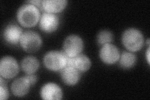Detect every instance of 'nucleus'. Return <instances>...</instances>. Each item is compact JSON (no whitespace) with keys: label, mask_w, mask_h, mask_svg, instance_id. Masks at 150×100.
I'll use <instances>...</instances> for the list:
<instances>
[{"label":"nucleus","mask_w":150,"mask_h":100,"mask_svg":"<svg viewBox=\"0 0 150 100\" xmlns=\"http://www.w3.org/2000/svg\"><path fill=\"white\" fill-rule=\"evenodd\" d=\"M41 18L39 8L26 3L17 11L16 18L20 25L25 28H32L39 23Z\"/></svg>","instance_id":"1"},{"label":"nucleus","mask_w":150,"mask_h":100,"mask_svg":"<svg viewBox=\"0 0 150 100\" xmlns=\"http://www.w3.org/2000/svg\"><path fill=\"white\" fill-rule=\"evenodd\" d=\"M121 40L126 48L132 53L142 50L144 43L142 32L134 28L125 30L122 35Z\"/></svg>","instance_id":"2"},{"label":"nucleus","mask_w":150,"mask_h":100,"mask_svg":"<svg viewBox=\"0 0 150 100\" xmlns=\"http://www.w3.org/2000/svg\"><path fill=\"white\" fill-rule=\"evenodd\" d=\"M67 58L68 56L63 51H50L44 55L43 64L48 70L58 72L67 66Z\"/></svg>","instance_id":"3"},{"label":"nucleus","mask_w":150,"mask_h":100,"mask_svg":"<svg viewBox=\"0 0 150 100\" xmlns=\"http://www.w3.org/2000/svg\"><path fill=\"white\" fill-rule=\"evenodd\" d=\"M20 44L24 51L33 53L40 50L43 45V40L38 33L28 30L23 32Z\"/></svg>","instance_id":"4"},{"label":"nucleus","mask_w":150,"mask_h":100,"mask_svg":"<svg viewBox=\"0 0 150 100\" xmlns=\"http://www.w3.org/2000/svg\"><path fill=\"white\" fill-rule=\"evenodd\" d=\"M63 51L69 57H75L82 53L84 42L81 38L76 35H70L63 42Z\"/></svg>","instance_id":"5"},{"label":"nucleus","mask_w":150,"mask_h":100,"mask_svg":"<svg viewBox=\"0 0 150 100\" xmlns=\"http://www.w3.org/2000/svg\"><path fill=\"white\" fill-rule=\"evenodd\" d=\"M20 71L17 60L12 56H3L0 61V75L4 79L16 77Z\"/></svg>","instance_id":"6"},{"label":"nucleus","mask_w":150,"mask_h":100,"mask_svg":"<svg viewBox=\"0 0 150 100\" xmlns=\"http://www.w3.org/2000/svg\"><path fill=\"white\" fill-rule=\"evenodd\" d=\"M59 25V17L56 14L45 12L41 15L39 27L42 31L52 33L58 30Z\"/></svg>","instance_id":"7"},{"label":"nucleus","mask_w":150,"mask_h":100,"mask_svg":"<svg viewBox=\"0 0 150 100\" xmlns=\"http://www.w3.org/2000/svg\"><path fill=\"white\" fill-rule=\"evenodd\" d=\"M99 56L105 64L113 65L119 61L120 53L118 48L112 43H110L101 46Z\"/></svg>","instance_id":"8"},{"label":"nucleus","mask_w":150,"mask_h":100,"mask_svg":"<svg viewBox=\"0 0 150 100\" xmlns=\"http://www.w3.org/2000/svg\"><path fill=\"white\" fill-rule=\"evenodd\" d=\"M23 31L22 28L15 23H9L3 32V37L6 43L16 45L20 43Z\"/></svg>","instance_id":"9"},{"label":"nucleus","mask_w":150,"mask_h":100,"mask_svg":"<svg viewBox=\"0 0 150 100\" xmlns=\"http://www.w3.org/2000/svg\"><path fill=\"white\" fill-rule=\"evenodd\" d=\"M40 96L45 100H59L63 98V93L58 84L54 83H48L41 87Z\"/></svg>","instance_id":"10"},{"label":"nucleus","mask_w":150,"mask_h":100,"mask_svg":"<svg viewBox=\"0 0 150 100\" xmlns=\"http://www.w3.org/2000/svg\"><path fill=\"white\" fill-rule=\"evenodd\" d=\"M67 66L74 67L81 73H85L90 69L91 61L86 55L81 53L75 57L68 56Z\"/></svg>","instance_id":"11"},{"label":"nucleus","mask_w":150,"mask_h":100,"mask_svg":"<svg viewBox=\"0 0 150 100\" xmlns=\"http://www.w3.org/2000/svg\"><path fill=\"white\" fill-rule=\"evenodd\" d=\"M60 72L62 81L68 86L72 87L77 84L81 79V73L73 66H66Z\"/></svg>","instance_id":"12"},{"label":"nucleus","mask_w":150,"mask_h":100,"mask_svg":"<svg viewBox=\"0 0 150 100\" xmlns=\"http://www.w3.org/2000/svg\"><path fill=\"white\" fill-rule=\"evenodd\" d=\"M31 87L30 83L25 76L13 81L11 84V90L15 96L22 98L25 96L28 93Z\"/></svg>","instance_id":"13"},{"label":"nucleus","mask_w":150,"mask_h":100,"mask_svg":"<svg viewBox=\"0 0 150 100\" xmlns=\"http://www.w3.org/2000/svg\"><path fill=\"white\" fill-rule=\"evenodd\" d=\"M68 3L67 0H43L41 8L45 12L56 14L63 11L67 7Z\"/></svg>","instance_id":"14"},{"label":"nucleus","mask_w":150,"mask_h":100,"mask_svg":"<svg viewBox=\"0 0 150 100\" xmlns=\"http://www.w3.org/2000/svg\"><path fill=\"white\" fill-rule=\"evenodd\" d=\"M40 62L36 57L28 56L23 59L21 67L26 74H35L40 68Z\"/></svg>","instance_id":"15"},{"label":"nucleus","mask_w":150,"mask_h":100,"mask_svg":"<svg viewBox=\"0 0 150 100\" xmlns=\"http://www.w3.org/2000/svg\"><path fill=\"white\" fill-rule=\"evenodd\" d=\"M120 67L125 70L132 68L137 61V57L133 53L130 51H123L120 55L119 59Z\"/></svg>","instance_id":"16"},{"label":"nucleus","mask_w":150,"mask_h":100,"mask_svg":"<svg viewBox=\"0 0 150 100\" xmlns=\"http://www.w3.org/2000/svg\"><path fill=\"white\" fill-rule=\"evenodd\" d=\"M96 39L98 44L101 46L110 44L113 41V34L110 30H101L97 35Z\"/></svg>","instance_id":"17"},{"label":"nucleus","mask_w":150,"mask_h":100,"mask_svg":"<svg viewBox=\"0 0 150 100\" xmlns=\"http://www.w3.org/2000/svg\"><path fill=\"white\" fill-rule=\"evenodd\" d=\"M4 79H5L1 77H0V99L1 100L8 99L9 96L8 89Z\"/></svg>","instance_id":"18"},{"label":"nucleus","mask_w":150,"mask_h":100,"mask_svg":"<svg viewBox=\"0 0 150 100\" xmlns=\"http://www.w3.org/2000/svg\"><path fill=\"white\" fill-rule=\"evenodd\" d=\"M25 77L28 79V82L30 83L31 87H33V86L38 81V77L35 74H26Z\"/></svg>","instance_id":"19"},{"label":"nucleus","mask_w":150,"mask_h":100,"mask_svg":"<svg viewBox=\"0 0 150 100\" xmlns=\"http://www.w3.org/2000/svg\"><path fill=\"white\" fill-rule=\"evenodd\" d=\"M27 3L33 4V5L37 6L38 8H40V7L41 8L42 1H41V0H33V1H27Z\"/></svg>","instance_id":"20"},{"label":"nucleus","mask_w":150,"mask_h":100,"mask_svg":"<svg viewBox=\"0 0 150 100\" xmlns=\"http://www.w3.org/2000/svg\"><path fill=\"white\" fill-rule=\"evenodd\" d=\"M149 47H148V48L147 50L146 51V59H147V61H148V65H149V55H150V53H149Z\"/></svg>","instance_id":"21"}]
</instances>
